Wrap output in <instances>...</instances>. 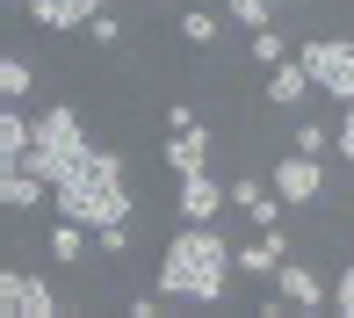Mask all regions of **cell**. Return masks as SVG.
<instances>
[{"label":"cell","instance_id":"1","mask_svg":"<svg viewBox=\"0 0 354 318\" xmlns=\"http://www.w3.org/2000/svg\"><path fill=\"white\" fill-rule=\"evenodd\" d=\"M232 238L217 225H181L167 238V253H159V297H188V304H217L224 282H232Z\"/></svg>","mask_w":354,"mask_h":318},{"label":"cell","instance_id":"2","mask_svg":"<svg viewBox=\"0 0 354 318\" xmlns=\"http://www.w3.org/2000/svg\"><path fill=\"white\" fill-rule=\"evenodd\" d=\"M51 203H58V217H80L87 232H102V225H131V181H123V152H116V145H94L87 167H73L66 181L51 188Z\"/></svg>","mask_w":354,"mask_h":318},{"label":"cell","instance_id":"3","mask_svg":"<svg viewBox=\"0 0 354 318\" xmlns=\"http://www.w3.org/2000/svg\"><path fill=\"white\" fill-rule=\"evenodd\" d=\"M94 159V145H87V131H80V116H73V102H58V109H44L37 116V145L22 152V167L29 174H44V181H66L73 167H87Z\"/></svg>","mask_w":354,"mask_h":318},{"label":"cell","instance_id":"4","mask_svg":"<svg viewBox=\"0 0 354 318\" xmlns=\"http://www.w3.org/2000/svg\"><path fill=\"white\" fill-rule=\"evenodd\" d=\"M297 58H304V73L318 80V94H333L340 109L354 102V44L347 37H304Z\"/></svg>","mask_w":354,"mask_h":318},{"label":"cell","instance_id":"5","mask_svg":"<svg viewBox=\"0 0 354 318\" xmlns=\"http://www.w3.org/2000/svg\"><path fill=\"white\" fill-rule=\"evenodd\" d=\"M268 181H275V196L289 203V210H311V203L326 196V167H318V152H297V145L268 167Z\"/></svg>","mask_w":354,"mask_h":318},{"label":"cell","instance_id":"6","mask_svg":"<svg viewBox=\"0 0 354 318\" xmlns=\"http://www.w3.org/2000/svg\"><path fill=\"white\" fill-rule=\"evenodd\" d=\"M224 203H232V188H224L210 167L174 174V210H181V225H217V210H224Z\"/></svg>","mask_w":354,"mask_h":318},{"label":"cell","instance_id":"7","mask_svg":"<svg viewBox=\"0 0 354 318\" xmlns=\"http://www.w3.org/2000/svg\"><path fill=\"white\" fill-rule=\"evenodd\" d=\"M0 311L8 318H58V297L44 275H29V268H0Z\"/></svg>","mask_w":354,"mask_h":318},{"label":"cell","instance_id":"8","mask_svg":"<svg viewBox=\"0 0 354 318\" xmlns=\"http://www.w3.org/2000/svg\"><path fill=\"white\" fill-rule=\"evenodd\" d=\"M275 290H282L297 311H326V304H333V282L318 275L311 261H282V268H275Z\"/></svg>","mask_w":354,"mask_h":318},{"label":"cell","instance_id":"9","mask_svg":"<svg viewBox=\"0 0 354 318\" xmlns=\"http://www.w3.org/2000/svg\"><path fill=\"white\" fill-rule=\"evenodd\" d=\"M289 261V238H282V225H268L261 238H246V246H232V268L239 275H261V282H275V268Z\"/></svg>","mask_w":354,"mask_h":318},{"label":"cell","instance_id":"10","mask_svg":"<svg viewBox=\"0 0 354 318\" xmlns=\"http://www.w3.org/2000/svg\"><path fill=\"white\" fill-rule=\"evenodd\" d=\"M22 8H29V22H37V29L66 37V29H87L94 15L109 8V0H22Z\"/></svg>","mask_w":354,"mask_h":318},{"label":"cell","instance_id":"11","mask_svg":"<svg viewBox=\"0 0 354 318\" xmlns=\"http://www.w3.org/2000/svg\"><path fill=\"white\" fill-rule=\"evenodd\" d=\"M232 210H246L253 225H282V196H275V181H253V174H239L232 181Z\"/></svg>","mask_w":354,"mask_h":318},{"label":"cell","instance_id":"12","mask_svg":"<svg viewBox=\"0 0 354 318\" xmlns=\"http://www.w3.org/2000/svg\"><path fill=\"white\" fill-rule=\"evenodd\" d=\"M159 159H167V174H196V167H210V138H203V123L174 131L167 145H159Z\"/></svg>","mask_w":354,"mask_h":318},{"label":"cell","instance_id":"13","mask_svg":"<svg viewBox=\"0 0 354 318\" xmlns=\"http://www.w3.org/2000/svg\"><path fill=\"white\" fill-rule=\"evenodd\" d=\"M311 87H318V80L304 73V58H282V66L268 73V102H275V109H297V102H304Z\"/></svg>","mask_w":354,"mask_h":318},{"label":"cell","instance_id":"14","mask_svg":"<svg viewBox=\"0 0 354 318\" xmlns=\"http://www.w3.org/2000/svg\"><path fill=\"white\" fill-rule=\"evenodd\" d=\"M29 145H37V123H29L22 109L8 102V109H0V167H22V152H29Z\"/></svg>","mask_w":354,"mask_h":318},{"label":"cell","instance_id":"15","mask_svg":"<svg viewBox=\"0 0 354 318\" xmlns=\"http://www.w3.org/2000/svg\"><path fill=\"white\" fill-rule=\"evenodd\" d=\"M174 29H181V44L210 51V44H217V29H224V15H217V8H181V15H174Z\"/></svg>","mask_w":354,"mask_h":318},{"label":"cell","instance_id":"16","mask_svg":"<svg viewBox=\"0 0 354 318\" xmlns=\"http://www.w3.org/2000/svg\"><path fill=\"white\" fill-rule=\"evenodd\" d=\"M246 58H253L261 73H275L282 58H297V51H289V37H282L275 22H268V29H253V37H246Z\"/></svg>","mask_w":354,"mask_h":318},{"label":"cell","instance_id":"17","mask_svg":"<svg viewBox=\"0 0 354 318\" xmlns=\"http://www.w3.org/2000/svg\"><path fill=\"white\" fill-rule=\"evenodd\" d=\"M51 261L58 268L87 261V225H80V217H58V225H51Z\"/></svg>","mask_w":354,"mask_h":318},{"label":"cell","instance_id":"18","mask_svg":"<svg viewBox=\"0 0 354 318\" xmlns=\"http://www.w3.org/2000/svg\"><path fill=\"white\" fill-rule=\"evenodd\" d=\"M29 87H37V73H29V58H15V51H8V58H0V102H22Z\"/></svg>","mask_w":354,"mask_h":318},{"label":"cell","instance_id":"19","mask_svg":"<svg viewBox=\"0 0 354 318\" xmlns=\"http://www.w3.org/2000/svg\"><path fill=\"white\" fill-rule=\"evenodd\" d=\"M224 15H232V22H246V37H253V29L275 22V0H224Z\"/></svg>","mask_w":354,"mask_h":318},{"label":"cell","instance_id":"20","mask_svg":"<svg viewBox=\"0 0 354 318\" xmlns=\"http://www.w3.org/2000/svg\"><path fill=\"white\" fill-rule=\"evenodd\" d=\"M289 145H297V152H318V159H326V145H340V131H326V123H311V116H304L297 131H289Z\"/></svg>","mask_w":354,"mask_h":318},{"label":"cell","instance_id":"21","mask_svg":"<svg viewBox=\"0 0 354 318\" xmlns=\"http://www.w3.org/2000/svg\"><path fill=\"white\" fill-rule=\"evenodd\" d=\"M87 37H94V44H123V15H116V8H102V15L87 22Z\"/></svg>","mask_w":354,"mask_h":318},{"label":"cell","instance_id":"22","mask_svg":"<svg viewBox=\"0 0 354 318\" xmlns=\"http://www.w3.org/2000/svg\"><path fill=\"white\" fill-rule=\"evenodd\" d=\"M333 311H340V318H354V261L340 268V275H333Z\"/></svg>","mask_w":354,"mask_h":318},{"label":"cell","instance_id":"23","mask_svg":"<svg viewBox=\"0 0 354 318\" xmlns=\"http://www.w3.org/2000/svg\"><path fill=\"white\" fill-rule=\"evenodd\" d=\"M94 246H102V253H123V246H131V225H102V232H94Z\"/></svg>","mask_w":354,"mask_h":318},{"label":"cell","instance_id":"24","mask_svg":"<svg viewBox=\"0 0 354 318\" xmlns=\"http://www.w3.org/2000/svg\"><path fill=\"white\" fill-rule=\"evenodd\" d=\"M131 318H167V297H131Z\"/></svg>","mask_w":354,"mask_h":318},{"label":"cell","instance_id":"25","mask_svg":"<svg viewBox=\"0 0 354 318\" xmlns=\"http://www.w3.org/2000/svg\"><path fill=\"white\" fill-rule=\"evenodd\" d=\"M340 159H354V102H347V116H340Z\"/></svg>","mask_w":354,"mask_h":318},{"label":"cell","instance_id":"26","mask_svg":"<svg viewBox=\"0 0 354 318\" xmlns=\"http://www.w3.org/2000/svg\"><path fill=\"white\" fill-rule=\"evenodd\" d=\"M275 8H289V0H275Z\"/></svg>","mask_w":354,"mask_h":318},{"label":"cell","instance_id":"27","mask_svg":"<svg viewBox=\"0 0 354 318\" xmlns=\"http://www.w3.org/2000/svg\"><path fill=\"white\" fill-rule=\"evenodd\" d=\"M8 8H15V0H8Z\"/></svg>","mask_w":354,"mask_h":318}]
</instances>
